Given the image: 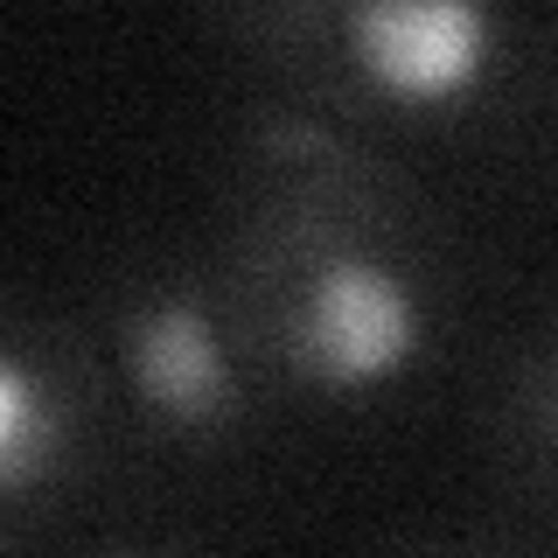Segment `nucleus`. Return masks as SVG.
<instances>
[{"mask_svg": "<svg viewBox=\"0 0 558 558\" xmlns=\"http://www.w3.org/2000/svg\"><path fill=\"white\" fill-rule=\"evenodd\" d=\"M203 252L279 418L391 412L461 322L447 209L391 147L287 105H252Z\"/></svg>", "mask_w": 558, "mask_h": 558, "instance_id": "obj_1", "label": "nucleus"}, {"mask_svg": "<svg viewBox=\"0 0 558 558\" xmlns=\"http://www.w3.org/2000/svg\"><path fill=\"white\" fill-rule=\"evenodd\" d=\"M258 105L377 147L461 140L510 105L517 0H209Z\"/></svg>", "mask_w": 558, "mask_h": 558, "instance_id": "obj_2", "label": "nucleus"}, {"mask_svg": "<svg viewBox=\"0 0 558 558\" xmlns=\"http://www.w3.org/2000/svg\"><path fill=\"white\" fill-rule=\"evenodd\" d=\"M77 314L98 342L133 475L217 488L258 461L279 412L244 363L203 244H126Z\"/></svg>", "mask_w": 558, "mask_h": 558, "instance_id": "obj_3", "label": "nucleus"}, {"mask_svg": "<svg viewBox=\"0 0 558 558\" xmlns=\"http://www.w3.org/2000/svg\"><path fill=\"white\" fill-rule=\"evenodd\" d=\"M133 482L84 314L0 287V551L70 537Z\"/></svg>", "mask_w": 558, "mask_h": 558, "instance_id": "obj_4", "label": "nucleus"}, {"mask_svg": "<svg viewBox=\"0 0 558 558\" xmlns=\"http://www.w3.org/2000/svg\"><path fill=\"white\" fill-rule=\"evenodd\" d=\"M482 475L523 537L558 545V307L496 371L482 412Z\"/></svg>", "mask_w": 558, "mask_h": 558, "instance_id": "obj_5", "label": "nucleus"}]
</instances>
